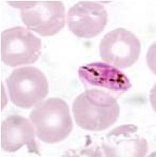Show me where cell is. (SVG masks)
<instances>
[{
  "label": "cell",
  "instance_id": "obj_1",
  "mask_svg": "<svg viewBox=\"0 0 156 157\" xmlns=\"http://www.w3.org/2000/svg\"><path fill=\"white\" fill-rule=\"evenodd\" d=\"M73 113L79 127L88 131H102L117 121L120 108L116 98L109 93L89 89L75 98Z\"/></svg>",
  "mask_w": 156,
  "mask_h": 157
},
{
  "label": "cell",
  "instance_id": "obj_2",
  "mask_svg": "<svg viewBox=\"0 0 156 157\" xmlns=\"http://www.w3.org/2000/svg\"><path fill=\"white\" fill-rule=\"evenodd\" d=\"M38 139L48 144L60 142L73 129L70 108L65 101L51 98L35 107L30 115Z\"/></svg>",
  "mask_w": 156,
  "mask_h": 157
},
{
  "label": "cell",
  "instance_id": "obj_3",
  "mask_svg": "<svg viewBox=\"0 0 156 157\" xmlns=\"http://www.w3.org/2000/svg\"><path fill=\"white\" fill-rule=\"evenodd\" d=\"M21 9L23 23L43 37L57 34L65 26V7L61 1L8 2Z\"/></svg>",
  "mask_w": 156,
  "mask_h": 157
},
{
  "label": "cell",
  "instance_id": "obj_4",
  "mask_svg": "<svg viewBox=\"0 0 156 157\" xmlns=\"http://www.w3.org/2000/svg\"><path fill=\"white\" fill-rule=\"evenodd\" d=\"M10 99L23 109L39 104L48 93V82L44 73L35 67L17 68L6 79Z\"/></svg>",
  "mask_w": 156,
  "mask_h": 157
},
{
  "label": "cell",
  "instance_id": "obj_5",
  "mask_svg": "<svg viewBox=\"0 0 156 157\" xmlns=\"http://www.w3.org/2000/svg\"><path fill=\"white\" fill-rule=\"evenodd\" d=\"M42 41L22 26L6 29L1 34V59L11 67L33 64L41 55Z\"/></svg>",
  "mask_w": 156,
  "mask_h": 157
},
{
  "label": "cell",
  "instance_id": "obj_6",
  "mask_svg": "<svg viewBox=\"0 0 156 157\" xmlns=\"http://www.w3.org/2000/svg\"><path fill=\"white\" fill-rule=\"evenodd\" d=\"M141 51L139 38L124 28H117L106 34L100 44V55L103 61L120 68L132 66Z\"/></svg>",
  "mask_w": 156,
  "mask_h": 157
},
{
  "label": "cell",
  "instance_id": "obj_7",
  "mask_svg": "<svg viewBox=\"0 0 156 157\" xmlns=\"http://www.w3.org/2000/svg\"><path fill=\"white\" fill-rule=\"evenodd\" d=\"M78 76L86 90L106 92L116 99L132 86L122 71L103 63H93L81 66Z\"/></svg>",
  "mask_w": 156,
  "mask_h": 157
},
{
  "label": "cell",
  "instance_id": "obj_8",
  "mask_svg": "<svg viewBox=\"0 0 156 157\" xmlns=\"http://www.w3.org/2000/svg\"><path fill=\"white\" fill-rule=\"evenodd\" d=\"M70 30L81 38L96 37L103 31L108 21L106 10L101 4L83 1L75 3L67 14Z\"/></svg>",
  "mask_w": 156,
  "mask_h": 157
},
{
  "label": "cell",
  "instance_id": "obj_9",
  "mask_svg": "<svg viewBox=\"0 0 156 157\" xmlns=\"http://www.w3.org/2000/svg\"><path fill=\"white\" fill-rule=\"evenodd\" d=\"M24 145L27 147L29 153L40 155L32 123L19 115L8 116L1 124L2 149L14 153Z\"/></svg>",
  "mask_w": 156,
  "mask_h": 157
},
{
  "label": "cell",
  "instance_id": "obj_10",
  "mask_svg": "<svg viewBox=\"0 0 156 157\" xmlns=\"http://www.w3.org/2000/svg\"><path fill=\"white\" fill-rule=\"evenodd\" d=\"M146 62L149 69L156 75V41L149 47L146 54Z\"/></svg>",
  "mask_w": 156,
  "mask_h": 157
},
{
  "label": "cell",
  "instance_id": "obj_11",
  "mask_svg": "<svg viewBox=\"0 0 156 157\" xmlns=\"http://www.w3.org/2000/svg\"><path fill=\"white\" fill-rule=\"evenodd\" d=\"M149 101H150L152 108H153L154 111L156 112V83L154 85V86L152 88V90L150 91Z\"/></svg>",
  "mask_w": 156,
  "mask_h": 157
}]
</instances>
